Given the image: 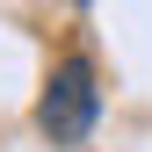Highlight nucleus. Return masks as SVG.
Masks as SVG:
<instances>
[{"label": "nucleus", "mask_w": 152, "mask_h": 152, "mask_svg": "<svg viewBox=\"0 0 152 152\" xmlns=\"http://www.w3.org/2000/svg\"><path fill=\"white\" fill-rule=\"evenodd\" d=\"M94 109H102L94 65L87 58H58L51 80H44V94H36V130H44L51 145H87L94 138Z\"/></svg>", "instance_id": "nucleus-1"}]
</instances>
